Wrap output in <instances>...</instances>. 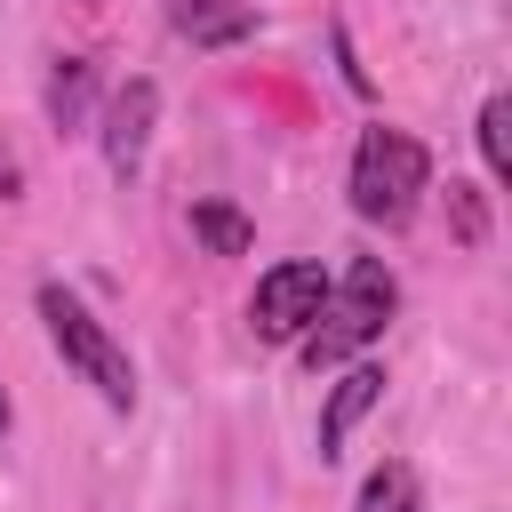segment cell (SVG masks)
<instances>
[{"mask_svg": "<svg viewBox=\"0 0 512 512\" xmlns=\"http://www.w3.org/2000/svg\"><path fill=\"white\" fill-rule=\"evenodd\" d=\"M392 312H400V280H392V264H384V256H352L344 280H328L312 328L296 336V360H304L312 376H320V368H344L352 352H368V344L384 336Z\"/></svg>", "mask_w": 512, "mask_h": 512, "instance_id": "1", "label": "cell"}, {"mask_svg": "<svg viewBox=\"0 0 512 512\" xmlns=\"http://www.w3.org/2000/svg\"><path fill=\"white\" fill-rule=\"evenodd\" d=\"M32 304H40V328H48L56 360H64V368H72L112 416H128V408H136V360H128V344H120V336H112V328H104L64 280H40Z\"/></svg>", "mask_w": 512, "mask_h": 512, "instance_id": "2", "label": "cell"}, {"mask_svg": "<svg viewBox=\"0 0 512 512\" xmlns=\"http://www.w3.org/2000/svg\"><path fill=\"white\" fill-rule=\"evenodd\" d=\"M352 216L360 224H408L416 216V200L432 192V152L408 136V128H360V144H352Z\"/></svg>", "mask_w": 512, "mask_h": 512, "instance_id": "3", "label": "cell"}, {"mask_svg": "<svg viewBox=\"0 0 512 512\" xmlns=\"http://www.w3.org/2000/svg\"><path fill=\"white\" fill-rule=\"evenodd\" d=\"M320 296H328V272H320L312 256H280V264L256 280V296H248V328H256L264 344H296V336L312 328Z\"/></svg>", "mask_w": 512, "mask_h": 512, "instance_id": "4", "label": "cell"}, {"mask_svg": "<svg viewBox=\"0 0 512 512\" xmlns=\"http://www.w3.org/2000/svg\"><path fill=\"white\" fill-rule=\"evenodd\" d=\"M152 128H160V88L136 72V80H120V88H112V104H104V128H96V144H104V168H112L120 184L144 168V152H152Z\"/></svg>", "mask_w": 512, "mask_h": 512, "instance_id": "5", "label": "cell"}, {"mask_svg": "<svg viewBox=\"0 0 512 512\" xmlns=\"http://www.w3.org/2000/svg\"><path fill=\"white\" fill-rule=\"evenodd\" d=\"M384 400V368L376 360H344V376L328 384V408H320V456H344V440L360 432V416Z\"/></svg>", "mask_w": 512, "mask_h": 512, "instance_id": "6", "label": "cell"}, {"mask_svg": "<svg viewBox=\"0 0 512 512\" xmlns=\"http://www.w3.org/2000/svg\"><path fill=\"white\" fill-rule=\"evenodd\" d=\"M168 32L192 48H240L256 32V0H168Z\"/></svg>", "mask_w": 512, "mask_h": 512, "instance_id": "7", "label": "cell"}, {"mask_svg": "<svg viewBox=\"0 0 512 512\" xmlns=\"http://www.w3.org/2000/svg\"><path fill=\"white\" fill-rule=\"evenodd\" d=\"M88 104H96V64L88 56H56L48 64V120L72 136V128H88Z\"/></svg>", "mask_w": 512, "mask_h": 512, "instance_id": "8", "label": "cell"}, {"mask_svg": "<svg viewBox=\"0 0 512 512\" xmlns=\"http://www.w3.org/2000/svg\"><path fill=\"white\" fill-rule=\"evenodd\" d=\"M192 240L208 248V256H248V240H256V224L232 208V200H192Z\"/></svg>", "mask_w": 512, "mask_h": 512, "instance_id": "9", "label": "cell"}, {"mask_svg": "<svg viewBox=\"0 0 512 512\" xmlns=\"http://www.w3.org/2000/svg\"><path fill=\"white\" fill-rule=\"evenodd\" d=\"M352 512H424V488H416V464H376L368 480H360V496H352Z\"/></svg>", "mask_w": 512, "mask_h": 512, "instance_id": "10", "label": "cell"}, {"mask_svg": "<svg viewBox=\"0 0 512 512\" xmlns=\"http://www.w3.org/2000/svg\"><path fill=\"white\" fill-rule=\"evenodd\" d=\"M504 120H512V96H488V104H480V160H488V184H504V176H512Z\"/></svg>", "mask_w": 512, "mask_h": 512, "instance_id": "11", "label": "cell"}, {"mask_svg": "<svg viewBox=\"0 0 512 512\" xmlns=\"http://www.w3.org/2000/svg\"><path fill=\"white\" fill-rule=\"evenodd\" d=\"M448 224H456V240H464V248H480V240H488V208H480V192H472V184H448Z\"/></svg>", "mask_w": 512, "mask_h": 512, "instance_id": "12", "label": "cell"}, {"mask_svg": "<svg viewBox=\"0 0 512 512\" xmlns=\"http://www.w3.org/2000/svg\"><path fill=\"white\" fill-rule=\"evenodd\" d=\"M8 424H16V408H8V392H0V432H8Z\"/></svg>", "mask_w": 512, "mask_h": 512, "instance_id": "13", "label": "cell"}]
</instances>
